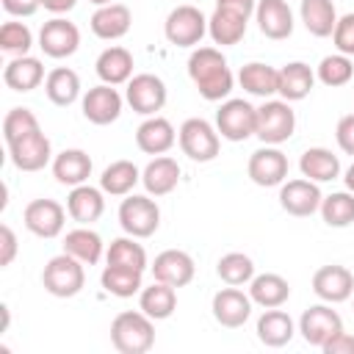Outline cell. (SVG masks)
<instances>
[{"mask_svg": "<svg viewBox=\"0 0 354 354\" xmlns=\"http://www.w3.org/2000/svg\"><path fill=\"white\" fill-rule=\"evenodd\" d=\"M188 77L194 80L196 91L207 102L224 100L232 91V83H235L227 58L216 47H196L188 55Z\"/></svg>", "mask_w": 354, "mask_h": 354, "instance_id": "6da1fadb", "label": "cell"}, {"mask_svg": "<svg viewBox=\"0 0 354 354\" xmlns=\"http://www.w3.org/2000/svg\"><path fill=\"white\" fill-rule=\"evenodd\" d=\"M111 343L119 354H147L155 346V321L144 310H124L111 321Z\"/></svg>", "mask_w": 354, "mask_h": 354, "instance_id": "7a4b0ae2", "label": "cell"}, {"mask_svg": "<svg viewBox=\"0 0 354 354\" xmlns=\"http://www.w3.org/2000/svg\"><path fill=\"white\" fill-rule=\"evenodd\" d=\"M41 285L50 296H58V299H72L83 290L86 285V271H83V263L72 254H55L47 260L44 271H41Z\"/></svg>", "mask_w": 354, "mask_h": 354, "instance_id": "3957f363", "label": "cell"}, {"mask_svg": "<svg viewBox=\"0 0 354 354\" xmlns=\"http://www.w3.org/2000/svg\"><path fill=\"white\" fill-rule=\"evenodd\" d=\"M119 224L133 238H149L160 227V207L149 194H127L119 205Z\"/></svg>", "mask_w": 354, "mask_h": 354, "instance_id": "277c9868", "label": "cell"}, {"mask_svg": "<svg viewBox=\"0 0 354 354\" xmlns=\"http://www.w3.org/2000/svg\"><path fill=\"white\" fill-rule=\"evenodd\" d=\"M296 130V113L290 108L288 100H266L257 108V138L263 144L279 147L282 141H288Z\"/></svg>", "mask_w": 354, "mask_h": 354, "instance_id": "5b68a950", "label": "cell"}, {"mask_svg": "<svg viewBox=\"0 0 354 354\" xmlns=\"http://www.w3.org/2000/svg\"><path fill=\"white\" fill-rule=\"evenodd\" d=\"M177 141H180L183 155H188V158L196 160V163H210V160L218 155V149H221L218 130H216L210 122L199 119V116L185 119V122L180 124Z\"/></svg>", "mask_w": 354, "mask_h": 354, "instance_id": "8992f818", "label": "cell"}, {"mask_svg": "<svg viewBox=\"0 0 354 354\" xmlns=\"http://www.w3.org/2000/svg\"><path fill=\"white\" fill-rule=\"evenodd\" d=\"M207 33V17L196 6H177L163 22V36L174 47H196Z\"/></svg>", "mask_w": 354, "mask_h": 354, "instance_id": "52a82bcc", "label": "cell"}, {"mask_svg": "<svg viewBox=\"0 0 354 354\" xmlns=\"http://www.w3.org/2000/svg\"><path fill=\"white\" fill-rule=\"evenodd\" d=\"M216 130L227 141H246L257 133V108L246 100H224L216 111Z\"/></svg>", "mask_w": 354, "mask_h": 354, "instance_id": "ba28073f", "label": "cell"}, {"mask_svg": "<svg viewBox=\"0 0 354 354\" xmlns=\"http://www.w3.org/2000/svg\"><path fill=\"white\" fill-rule=\"evenodd\" d=\"M124 100H127V105L136 113H141V116H158V111L166 105V83L158 75H149V72L133 75L127 80Z\"/></svg>", "mask_w": 354, "mask_h": 354, "instance_id": "9c48e42d", "label": "cell"}, {"mask_svg": "<svg viewBox=\"0 0 354 354\" xmlns=\"http://www.w3.org/2000/svg\"><path fill=\"white\" fill-rule=\"evenodd\" d=\"M288 155L271 144L254 149L249 155V163H246V171H249V180L254 185H263V188H274V185H282L288 180Z\"/></svg>", "mask_w": 354, "mask_h": 354, "instance_id": "30bf717a", "label": "cell"}, {"mask_svg": "<svg viewBox=\"0 0 354 354\" xmlns=\"http://www.w3.org/2000/svg\"><path fill=\"white\" fill-rule=\"evenodd\" d=\"M39 47L50 58H69L80 47V30L75 22H69L64 17H53L39 30Z\"/></svg>", "mask_w": 354, "mask_h": 354, "instance_id": "8fae6325", "label": "cell"}, {"mask_svg": "<svg viewBox=\"0 0 354 354\" xmlns=\"http://www.w3.org/2000/svg\"><path fill=\"white\" fill-rule=\"evenodd\" d=\"M22 221L36 238H58L66 224V210L55 199H33L25 205Z\"/></svg>", "mask_w": 354, "mask_h": 354, "instance_id": "7c38bea8", "label": "cell"}, {"mask_svg": "<svg viewBox=\"0 0 354 354\" xmlns=\"http://www.w3.org/2000/svg\"><path fill=\"white\" fill-rule=\"evenodd\" d=\"M8 155L19 171H41L53 160V144L41 130H36V133H28V136L11 141Z\"/></svg>", "mask_w": 354, "mask_h": 354, "instance_id": "4fadbf2b", "label": "cell"}, {"mask_svg": "<svg viewBox=\"0 0 354 354\" xmlns=\"http://www.w3.org/2000/svg\"><path fill=\"white\" fill-rule=\"evenodd\" d=\"M340 329H343V321H340V315L329 307V301H326V304H313V307H307V310L301 313V318H299V332H301L304 343H310V346H315V348H321V346H324L329 337H335Z\"/></svg>", "mask_w": 354, "mask_h": 354, "instance_id": "5bb4252c", "label": "cell"}, {"mask_svg": "<svg viewBox=\"0 0 354 354\" xmlns=\"http://www.w3.org/2000/svg\"><path fill=\"white\" fill-rule=\"evenodd\" d=\"M321 188L318 183L307 180V177H299V180H285L282 188H279V205L285 213L296 216V218H304V216H313L318 207H321Z\"/></svg>", "mask_w": 354, "mask_h": 354, "instance_id": "9a60e30c", "label": "cell"}, {"mask_svg": "<svg viewBox=\"0 0 354 354\" xmlns=\"http://www.w3.org/2000/svg\"><path fill=\"white\" fill-rule=\"evenodd\" d=\"M313 290L321 301L340 304V301L351 299V293H354V274L346 266H337V263L321 266L313 274Z\"/></svg>", "mask_w": 354, "mask_h": 354, "instance_id": "2e32d148", "label": "cell"}, {"mask_svg": "<svg viewBox=\"0 0 354 354\" xmlns=\"http://www.w3.org/2000/svg\"><path fill=\"white\" fill-rule=\"evenodd\" d=\"M80 108H83V116L91 124L105 127V124H111V122L119 119V113H122V94L113 86L100 83V86H94V88H88L83 94Z\"/></svg>", "mask_w": 354, "mask_h": 354, "instance_id": "e0dca14e", "label": "cell"}, {"mask_svg": "<svg viewBox=\"0 0 354 354\" xmlns=\"http://www.w3.org/2000/svg\"><path fill=\"white\" fill-rule=\"evenodd\" d=\"M252 304H254L252 296H246L243 290H238L235 285H230V288H221V290L213 296L210 310H213V318H216L221 326L238 329V326H243V324L249 321Z\"/></svg>", "mask_w": 354, "mask_h": 354, "instance_id": "ac0fdd59", "label": "cell"}, {"mask_svg": "<svg viewBox=\"0 0 354 354\" xmlns=\"http://www.w3.org/2000/svg\"><path fill=\"white\" fill-rule=\"evenodd\" d=\"M196 274V266H194V257L183 249H166L155 257L152 263V277L158 282H166L171 288H185Z\"/></svg>", "mask_w": 354, "mask_h": 354, "instance_id": "d6986e66", "label": "cell"}, {"mask_svg": "<svg viewBox=\"0 0 354 354\" xmlns=\"http://www.w3.org/2000/svg\"><path fill=\"white\" fill-rule=\"evenodd\" d=\"M254 19L260 33L271 41H282L293 33V11L285 0H257Z\"/></svg>", "mask_w": 354, "mask_h": 354, "instance_id": "ffe728a7", "label": "cell"}, {"mask_svg": "<svg viewBox=\"0 0 354 354\" xmlns=\"http://www.w3.org/2000/svg\"><path fill=\"white\" fill-rule=\"evenodd\" d=\"M177 144V130L163 116H147L136 130V147L147 155H166Z\"/></svg>", "mask_w": 354, "mask_h": 354, "instance_id": "44dd1931", "label": "cell"}, {"mask_svg": "<svg viewBox=\"0 0 354 354\" xmlns=\"http://www.w3.org/2000/svg\"><path fill=\"white\" fill-rule=\"evenodd\" d=\"M88 25H91V33H94L97 39H102V41H116V39H122V36L130 30L133 14H130V8L122 6V3H108V6H100V8L91 14Z\"/></svg>", "mask_w": 354, "mask_h": 354, "instance_id": "7402d4cb", "label": "cell"}, {"mask_svg": "<svg viewBox=\"0 0 354 354\" xmlns=\"http://www.w3.org/2000/svg\"><path fill=\"white\" fill-rule=\"evenodd\" d=\"M141 183H144L149 196H166L180 183V163L174 158H169V155H158L144 166Z\"/></svg>", "mask_w": 354, "mask_h": 354, "instance_id": "603a6c76", "label": "cell"}, {"mask_svg": "<svg viewBox=\"0 0 354 354\" xmlns=\"http://www.w3.org/2000/svg\"><path fill=\"white\" fill-rule=\"evenodd\" d=\"M102 188L94 185H75L66 196V213L77 221V224H94L102 210H105V199H102Z\"/></svg>", "mask_w": 354, "mask_h": 354, "instance_id": "cb8c5ba5", "label": "cell"}, {"mask_svg": "<svg viewBox=\"0 0 354 354\" xmlns=\"http://www.w3.org/2000/svg\"><path fill=\"white\" fill-rule=\"evenodd\" d=\"M296 335V326H293V318L279 310V307H271L266 310L260 318H257V340L268 348H282L293 340Z\"/></svg>", "mask_w": 354, "mask_h": 354, "instance_id": "d4e9b609", "label": "cell"}, {"mask_svg": "<svg viewBox=\"0 0 354 354\" xmlns=\"http://www.w3.org/2000/svg\"><path fill=\"white\" fill-rule=\"evenodd\" d=\"M44 80V66L33 55H14L3 69V83L11 91H33Z\"/></svg>", "mask_w": 354, "mask_h": 354, "instance_id": "484cf974", "label": "cell"}, {"mask_svg": "<svg viewBox=\"0 0 354 354\" xmlns=\"http://www.w3.org/2000/svg\"><path fill=\"white\" fill-rule=\"evenodd\" d=\"M299 171L313 183H329L340 177V158L326 147H310L299 158Z\"/></svg>", "mask_w": 354, "mask_h": 354, "instance_id": "4316f807", "label": "cell"}, {"mask_svg": "<svg viewBox=\"0 0 354 354\" xmlns=\"http://www.w3.org/2000/svg\"><path fill=\"white\" fill-rule=\"evenodd\" d=\"M94 69H97V77L102 83L122 86V83H127L133 77V53L124 50V47H119V44L116 47H108V50H102L97 55Z\"/></svg>", "mask_w": 354, "mask_h": 354, "instance_id": "83f0119b", "label": "cell"}, {"mask_svg": "<svg viewBox=\"0 0 354 354\" xmlns=\"http://www.w3.org/2000/svg\"><path fill=\"white\" fill-rule=\"evenodd\" d=\"M238 83H241L243 91L268 100L271 94H279V69H274V66H268L263 61H252V64L241 66Z\"/></svg>", "mask_w": 354, "mask_h": 354, "instance_id": "f1b7e54d", "label": "cell"}, {"mask_svg": "<svg viewBox=\"0 0 354 354\" xmlns=\"http://www.w3.org/2000/svg\"><path fill=\"white\" fill-rule=\"evenodd\" d=\"M53 177L61 185H83L91 177V158L83 149H64L53 158Z\"/></svg>", "mask_w": 354, "mask_h": 354, "instance_id": "f546056e", "label": "cell"}, {"mask_svg": "<svg viewBox=\"0 0 354 354\" xmlns=\"http://www.w3.org/2000/svg\"><path fill=\"white\" fill-rule=\"evenodd\" d=\"M246 25H249L246 17H241V14H235V11H227V8H218V6H216V11L207 17V33H210V39H213L216 44H221V47L238 44V41L246 36Z\"/></svg>", "mask_w": 354, "mask_h": 354, "instance_id": "4dcf8cb0", "label": "cell"}, {"mask_svg": "<svg viewBox=\"0 0 354 354\" xmlns=\"http://www.w3.org/2000/svg\"><path fill=\"white\" fill-rule=\"evenodd\" d=\"M315 86V72L304 61H290L279 69V97L288 102L304 100Z\"/></svg>", "mask_w": 354, "mask_h": 354, "instance_id": "1f68e13d", "label": "cell"}, {"mask_svg": "<svg viewBox=\"0 0 354 354\" xmlns=\"http://www.w3.org/2000/svg\"><path fill=\"white\" fill-rule=\"evenodd\" d=\"M249 296L254 304H260L263 310H271V307H282L288 299H290V285L285 277L279 274H257L252 277L249 282Z\"/></svg>", "mask_w": 354, "mask_h": 354, "instance_id": "d6a6232c", "label": "cell"}, {"mask_svg": "<svg viewBox=\"0 0 354 354\" xmlns=\"http://www.w3.org/2000/svg\"><path fill=\"white\" fill-rule=\"evenodd\" d=\"M44 94H47V100L53 105L69 108L80 97V77H77V72L69 69V66H55L44 77Z\"/></svg>", "mask_w": 354, "mask_h": 354, "instance_id": "836d02e7", "label": "cell"}, {"mask_svg": "<svg viewBox=\"0 0 354 354\" xmlns=\"http://www.w3.org/2000/svg\"><path fill=\"white\" fill-rule=\"evenodd\" d=\"M138 307L152 318V321H166L177 310V288L166 282H152L149 288H141L138 293Z\"/></svg>", "mask_w": 354, "mask_h": 354, "instance_id": "e575fe53", "label": "cell"}, {"mask_svg": "<svg viewBox=\"0 0 354 354\" xmlns=\"http://www.w3.org/2000/svg\"><path fill=\"white\" fill-rule=\"evenodd\" d=\"M299 14H301L304 28H307L315 39L332 36V30H335V25H337V11H335V3H332V0H301Z\"/></svg>", "mask_w": 354, "mask_h": 354, "instance_id": "d590c367", "label": "cell"}, {"mask_svg": "<svg viewBox=\"0 0 354 354\" xmlns=\"http://www.w3.org/2000/svg\"><path fill=\"white\" fill-rule=\"evenodd\" d=\"M64 252L77 257L83 266H94L102 257V238H100V232L80 224L77 230H69L64 235Z\"/></svg>", "mask_w": 354, "mask_h": 354, "instance_id": "8d00e7d4", "label": "cell"}, {"mask_svg": "<svg viewBox=\"0 0 354 354\" xmlns=\"http://www.w3.org/2000/svg\"><path fill=\"white\" fill-rule=\"evenodd\" d=\"M141 277L144 271L138 268H130V266H116V263H108L100 274V282L102 288L111 293V296H119V299H130L136 293H141Z\"/></svg>", "mask_w": 354, "mask_h": 354, "instance_id": "74e56055", "label": "cell"}, {"mask_svg": "<svg viewBox=\"0 0 354 354\" xmlns=\"http://www.w3.org/2000/svg\"><path fill=\"white\" fill-rule=\"evenodd\" d=\"M138 183H141V171L133 160H113L111 166L102 169L100 177V188L111 196H127Z\"/></svg>", "mask_w": 354, "mask_h": 354, "instance_id": "f35d334b", "label": "cell"}, {"mask_svg": "<svg viewBox=\"0 0 354 354\" xmlns=\"http://www.w3.org/2000/svg\"><path fill=\"white\" fill-rule=\"evenodd\" d=\"M216 274H218V279H221L224 285L241 288V285L252 282V277H254V263H252V257L243 254V252H227L224 257H218Z\"/></svg>", "mask_w": 354, "mask_h": 354, "instance_id": "ab89813d", "label": "cell"}, {"mask_svg": "<svg viewBox=\"0 0 354 354\" xmlns=\"http://www.w3.org/2000/svg\"><path fill=\"white\" fill-rule=\"evenodd\" d=\"M321 218L329 227H348L354 221V194L351 191H335L321 199Z\"/></svg>", "mask_w": 354, "mask_h": 354, "instance_id": "60d3db41", "label": "cell"}, {"mask_svg": "<svg viewBox=\"0 0 354 354\" xmlns=\"http://www.w3.org/2000/svg\"><path fill=\"white\" fill-rule=\"evenodd\" d=\"M315 77L324 86H329V88L346 86L354 77V61H351V55H343V53L324 55L321 64H318V69H315Z\"/></svg>", "mask_w": 354, "mask_h": 354, "instance_id": "b9f144b4", "label": "cell"}, {"mask_svg": "<svg viewBox=\"0 0 354 354\" xmlns=\"http://www.w3.org/2000/svg\"><path fill=\"white\" fill-rule=\"evenodd\" d=\"M105 260L116 263V266H130V268H138V271L147 268V252H144V246L133 235L111 241V246L105 252Z\"/></svg>", "mask_w": 354, "mask_h": 354, "instance_id": "7bdbcfd3", "label": "cell"}, {"mask_svg": "<svg viewBox=\"0 0 354 354\" xmlns=\"http://www.w3.org/2000/svg\"><path fill=\"white\" fill-rule=\"evenodd\" d=\"M33 47V33L25 22H3L0 28V50L11 53V55H28V50Z\"/></svg>", "mask_w": 354, "mask_h": 354, "instance_id": "ee69618b", "label": "cell"}, {"mask_svg": "<svg viewBox=\"0 0 354 354\" xmlns=\"http://www.w3.org/2000/svg\"><path fill=\"white\" fill-rule=\"evenodd\" d=\"M36 130H41V127H39V119H36V113L30 108H11L6 113V119H3V138H6V144L17 141V138H22L28 133H36Z\"/></svg>", "mask_w": 354, "mask_h": 354, "instance_id": "f6af8a7d", "label": "cell"}, {"mask_svg": "<svg viewBox=\"0 0 354 354\" xmlns=\"http://www.w3.org/2000/svg\"><path fill=\"white\" fill-rule=\"evenodd\" d=\"M332 41H335V50L337 53L354 55V14L337 17V25L332 30Z\"/></svg>", "mask_w": 354, "mask_h": 354, "instance_id": "bcb514c9", "label": "cell"}, {"mask_svg": "<svg viewBox=\"0 0 354 354\" xmlns=\"http://www.w3.org/2000/svg\"><path fill=\"white\" fill-rule=\"evenodd\" d=\"M335 138H337V147L354 158V113H346L340 116L337 127H335Z\"/></svg>", "mask_w": 354, "mask_h": 354, "instance_id": "7dc6e473", "label": "cell"}, {"mask_svg": "<svg viewBox=\"0 0 354 354\" xmlns=\"http://www.w3.org/2000/svg\"><path fill=\"white\" fill-rule=\"evenodd\" d=\"M14 257H17V235H14V230L8 224H3L0 227V266L3 268L11 266Z\"/></svg>", "mask_w": 354, "mask_h": 354, "instance_id": "c3c4849f", "label": "cell"}, {"mask_svg": "<svg viewBox=\"0 0 354 354\" xmlns=\"http://www.w3.org/2000/svg\"><path fill=\"white\" fill-rule=\"evenodd\" d=\"M324 354H354V335H348L346 329H340L335 337H329L321 346Z\"/></svg>", "mask_w": 354, "mask_h": 354, "instance_id": "681fc988", "label": "cell"}, {"mask_svg": "<svg viewBox=\"0 0 354 354\" xmlns=\"http://www.w3.org/2000/svg\"><path fill=\"white\" fill-rule=\"evenodd\" d=\"M3 8L11 17H33L41 8V0H3Z\"/></svg>", "mask_w": 354, "mask_h": 354, "instance_id": "f907efd6", "label": "cell"}, {"mask_svg": "<svg viewBox=\"0 0 354 354\" xmlns=\"http://www.w3.org/2000/svg\"><path fill=\"white\" fill-rule=\"evenodd\" d=\"M216 6L218 8H227V11H235V14H241V17H252L254 14V8H257V0H216Z\"/></svg>", "mask_w": 354, "mask_h": 354, "instance_id": "816d5d0a", "label": "cell"}, {"mask_svg": "<svg viewBox=\"0 0 354 354\" xmlns=\"http://www.w3.org/2000/svg\"><path fill=\"white\" fill-rule=\"evenodd\" d=\"M77 0H41V6L50 11V14H66L75 8Z\"/></svg>", "mask_w": 354, "mask_h": 354, "instance_id": "f5cc1de1", "label": "cell"}, {"mask_svg": "<svg viewBox=\"0 0 354 354\" xmlns=\"http://www.w3.org/2000/svg\"><path fill=\"white\" fill-rule=\"evenodd\" d=\"M343 183H346V188L354 194V163L346 169V174H343Z\"/></svg>", "mask_w": 354, "mask_h": 354, "instance_id": "db71d44e", "label": "cell"}, {"mask_svg": "<svg viewBox=\"0 0 354 354\" xmlns=\"http://www.w3.org/2000/svg\"><path fill=\"white\" fill-rule=\"evenodd\" d=\"M88 3H94V6H108V3H113V0H88Z\"/></svg>", "mask_w": 354, "mask_h": 354, "instance_id": "11a10c76", "label": "cell"}]
</instances>
